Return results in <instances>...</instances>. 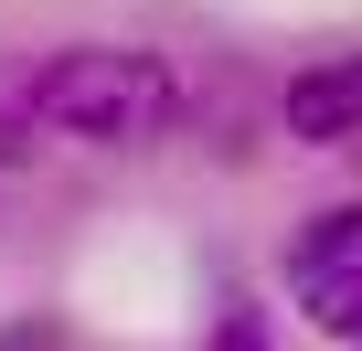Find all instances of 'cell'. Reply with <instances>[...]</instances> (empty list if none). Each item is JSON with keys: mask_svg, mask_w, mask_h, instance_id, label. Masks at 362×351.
<instances>
[{"mask_svg": "<svg viewBox=\"0 0 362 351\" xmlns=\"http://www.w3.org/2000/svg\"><path fill=\"white\" fill-rule=\"evenodd\" d=\"M33 117L86 149H139L181 117V75L149 43H64L54 64H33Z\"/></svg>", "mask_w": 362, "mask_h": 351, "instance_id": "cell-1", "label": "cell"}, {"mask_svg": "<svg viewBox=\"0 0 362 351\" xmlns=\"http://www.w3.org/2000/svg\"><path fill=\"white\" fill-rule=\"evenodd\" d=\"M277 128L309 138V149L362 138V54H309V64L277 85Z\"/></svg>", "mask_w": 362, "mask_h": 351, "instance_id": "cell-2", "label": "cell"}, {"mask_svg": "<svg viewBox=\"0 0 362 351\" xmlns=\"http://www.w3.org/2000/svg\"><path fill=\"white\" fill-rule=\"evenodd\" d=\"M288 298L309 309V330L362 340V266H288Z\"/></svg>", "mask_w": 362, "mask_h": 351, "instance_id": "cell-3", "label": "cell"}, {"mask_svg": "<svg viewBox=\"0 0 362 351\" xmlns=\"http://www.w3.org/2000/svg\"><path fill=\"white\" fill-rule=\"evenodd\" d=\"M288 266H362V203L309 213V224H298V245H288Z\"/></svg>", "mask_w": 362, "mask_h": 351, "instance_id": "cell-4", "label": "cell"}, {"mask_svg": "<svg viewBox=\"0 0 362 351\" xmlns=\"http://www.w3.org/2000/svg\"><path fill=\"white\" fill-rule=\"evenodd\" d=\"M33 138H43V117H33V64H0V170H22Z\"/></svg>", "mask_w": 362, "mask_h": 351, "instance_id": "cell-5", "label": "cell"}, {"mask_svg": "<svg viewBox=\"0 0 362 351\" xmlns=\"http://www.w3.org/2000/svg\"><path fill=\"white\" fill-rule=\"evenodd\" d=\"M203 351H267V309H256V298H224V319H214Z\"/></svg>", "mask_w": 362, "mask_h": 351, "instance_id": "cell-6", "label": "cell"}]
</instances>
